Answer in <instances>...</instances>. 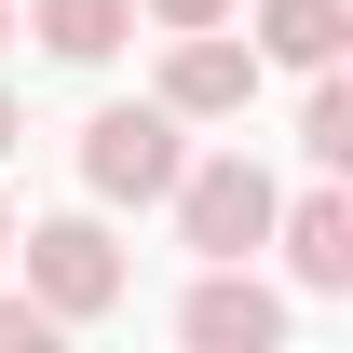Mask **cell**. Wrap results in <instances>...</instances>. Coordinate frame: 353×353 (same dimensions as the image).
Segmentation results:
<instances>
[{
    "label": "cell",
    "instance_id": "obj_9",
    "mask_svg": "<svg viewBox=\"0 0 353 353\" xmlns=\"http://www.w3.org/2000/svg\"><path fill=\"white\" fill-rule=\"evenodd\" d=\"M299 150H312V163H353V82H340V68H312V109H299Z\"/></svg>",
    "mask_w": 353,
    "mask_h": 353
},
{
    "label": "cell",
    "instance_id": "obj_4",
    "mask_svg": "<svg viewBox=\"0 0 353 353\" xmlns=\"http://www.w3.org/2000/svg\"><path fill=\"white\" fill-rule=\"evenodd\" d=\"M245 95H259V41L176 28V54H163V109H176V123H218V109H245Z\"/></svg>",
    "mask_w": 353,
    "mask_h": 353
},
{
    "label": "cell",
    "instance_id": "obj_3",
    "mask_svg": "<svg viewBox=\"0 0 353 353\" xmlns=\"http://www.w3.org/2000/svg\"><path fill=\"white\" fill-rule=\"evenodd\" d=\"M28 299H41L54 326L109 312V299H123V245H109L95 218H41V231H28Z\"/></svg>",
    "mask_w": 353,
    "mask_h": 353
},
{
    "label": "cell",
    "instance_id": "obj_5",
    "mask_svg": "<svg viewBox=\"0 0 353 353\" xmlns=\"http://www.w3.org/2000/svg\"><path fill=\"white\" fill-rule=\"evenodd\" d=\"M176 326H190V353H272L285 340V299H272L259 272H204V285H190V312H176Z\"/></svg>",
    "mask_w": 353,
    "mask_h": 353
},
{
    "label": "cell",
    "instance_id": "obj_6",
    "mask_svg": "<svg viewBox=\"0 0 353 353\" xmlns=\"http://www.w3.org/2000/svg\"><path fill=\"white\" fill-rule=\"evenodd\" d=\"M272 231H285L299 285H353V204H340V190H312V204H272Z\"/></svg>",
    "mask_w": 353,
    "mask_h": 353
},
{
    "label": "cell",
    "instance_id": "obj_7",
    "mask_svg": "<svg viewBox=\"0 0 353 353\" xmlns=\"http://www.w3.org/2000/svg\"><path fill=\"white\" fill-rule=\"evenodd\" d=\"M353 41V0H259V54H285V68H340Z\"/></svg>",
    "mask_w": 353,
    "mask_h": 353
},
{
    "label": "cell",
    "instance_id": "obj_14",
    "mask_svg": "<svg viewBox=\"0 0 353 353\" xmlns=\"http://www.w3.org/2000/svg\"><path fill=\"white\" fill-rule=\"evenodd\" d=\"M0 245H14V218H0Z\"/></svg>",
    "mask_w": 353,
    "mask_h": 353
},
{
    "label": "cell",
    "instance_id": "obj_13",
    "mask_svg": "<svg viewBox=\"0 0 353 353\" xmlns=\"http://www.w3.org/2000/svg\"><path fill=\"white\" fill-rule=\"evenodd\" d=\"M0 41H14V0H0Z\"/></svg>",
    "mask_w": 353,
    "mask_h": 353
},
{
    "label": "cell",
    "instance_id": "obj_11",
    "mask_svg": "<svg viewBox=\"0 0 353 353\" xmlns=\"http://www.w3.org/2000/svg\"><path fill=\"white\" fill-rule=\"evenodd\" d=\"M163 28H231V0H150Z\"/></svg>",
    "mask_w": 353,
    "mask_h": 353
},
{
    "label": "cell",
    "instance_id": "obj_10",
    "mask_svg": "<svg viewBox=\"0 0 353 353\" xmlns=\"http://www.w3.org/2000/svg\"><path fill=\"white\" fill-rule=\"evenodd\" d=\"M0 353H54V312L41 299H0Z\"/></svg>",
    "mask_w": 353,
    "mask_h": 353
},
{
    "label": "cell",
    "instance_id": "obj_12",
    "mask_svg": "<svg viewBox=\"0 0 353 353\" xmlns=\"http://www.w3.org/2000/svg\"><path fill=\"white\" fill-rule=\"evenodd\" d=\"M0 150H14V95H0Z\"/></svg>",
    "mask_w": 353,
    "mask_h": 353
},
{
    "label": "cell",
    "instance_id": "obj_8",
    "mask_svg": "<svg viewBox=\"0 0 353 353\" xmlns=\"http://www.w3.org/2000/svg\"><path fill=\"white\" fill-rule=\"evenodd\" d=\"M28 28H41L68 68H109V54H123V28H136V0H28Z\"/></svg>",
    "mask_w": 353,
    "mask_h": 353
},
{
    "label": "cell",
    "instance_id": "obj_2",
    "mask_svg": "<svg viewBox=\"0 0 353 353\" xmlns=\"http://www.w3.org/2000/svg\"><path fill=\"white\" fill-rule=\"evenodd\" d=\"M272 204H285V190H272L245 150H231V163H176V231H190V259H245V245H272Z\"/></svg>",
    "mask_w": 353,
    "mask_h": 353
},
{
    "label": "cell",
    "instance_id": "obj_1",
    "mask_svg": "<svg viewBox=\"0 0 353 353\" xmlns=\"http://www.w3.org/2000/svg\"><path fill=\"white\" fill-rule=\"evenodd\" d=\"M176 163H190V150H176V109H163V95H150V109H95V123H82V190H109V204H163Z\"/></svg>",
    "mask_w": 353,
    "mask_h": 353
}]
</instances>
